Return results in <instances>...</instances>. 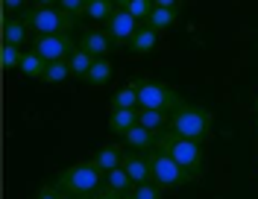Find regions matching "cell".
<instances>
[{
  "instance_id": "obj_1",
  "label": "cell",
  "mask_w": 258,
  "mask_h": 199,
  "mask_svg": "<svg viewBox=\"0 0 258 199\" xmlns=\"http://www.w3.org/2000/svg\"><path fill=\"white\" fill-rule=\"evenodd\" d=\"M53 184L62 190L64 196H74V199H82V196H94L97 190L106 184V173L97 170L94 161H80V164H71L56 173Z\"/></svg>"
},
{
  "instance_id": "obj_2",
  "label": "cell",
  "mask_w": 258,
  "mask_h": 199,
  "mask_svg": "<svg viewBox=\"0 0 258 199\" xmlns=\"http://www.w3.org/2000/svg\"><path fill=\"white\" fill-rule=\"evenodd\" d=\"M156 149H161L164 155H170L185 173H191L194 179L203 176V144L188 141V138H182L173 129H164L159 135V141H156Z\"/></svg>"
},
{
  "instance_id": "obj_3",
  "label": "cell",
  "mask_w": 258,
  "mask_h": 199,
  "mask_svg": "<svg viewBox=\"0 0 258 199\" xmlns=\"http://www.w3.org/2000/svg\"><path fill=\"white\" fill-rule=\"evenodd\" d=\"M211 126H214V115L203 106H194V103H182L170 115V129L188 141H197V144H206L211 138Z\"/></svg>"
},
{
  "instance_id": "obj_4",
  "label": "cell",
  "mask_w": 258,
  "mask_h": 199,
  "mask_svg": "<svg viewBox=\"0 0 258 199\" xmlns=\"http://www.w3.org/2000/svg\"><path fill=\"white\" fill-rule=\"evenodd\" d=\"M21 18H24V24L30 27L32 38H35V35L74 33V27H77V18L68 15L64 9H56V6H30Z\"/></svg>"
},
{
  "instance_id": "obj_5",
  "label": "cell",
  "mask_w": 258,
  "mask_h": 199,
  "mask_svg": "<svg viewBox=\"0 0 258 199\" xmlns=\"http://www.w3.org/2000/svg\"><path fill=\"white\" fill-rule=\"evenodd\" d=\"M147 161H150V182L156 184V187H161V190H173V187L197 182L191 173H185V170H182L170 155H164L161 149H150V152H147Z\"/></svg>"
},
{
  "instance_id": "obj_6",
  "label": "cell",
  "mask_w": 258,
  "mask_h": 199,
  "mask_svg": "<svg viewBox=\"0 0 258 199\" xmlns=\"http://www.w3.org/2000/svg\"><path fill=\"white\" fill-rule=\"evenodd\" d=\"M132 85L138 88V99H141V109H159V112H167L173 115L185 99L179 97L176 91L167 82H159V79H147V76H138L132 79Z\"/></svg>"
},
{
  "instance_id": "obj_7",
  "label": "cell",
  "mask_w": 258,
  "mask_h": 199,
  "mask_svg": "<svg viewBox=\"0 0 258 199\" xmlns=\"http://www.w3.org/2000/svg\"><path fill=\"white\" fill-rule=\"evenodd\" d=\"M80 47L77 38H71V33L59 35H35L32 38V50L44 59V62H68L71 53Z\"/></svg>"
},
{
  "instance_id": "obj_8",
  "label": "cell",
  "mask_w": 258,
  "mask_h": 199,
  "mask_svg": "<svg viewBox=\"0 0 258 199\" xmlns=\"http://www.w3.org/2000/svg\"><path fill=\"white\" fill-rule=\"evenodd\" d=\"M138 27H141V24L129 15L126 9H120V6H117V9H114V15L106 21V33H109V38H112L114 47H126L129 38L135 35Z\"/></svg>"
},
{
  "instance_id": "obj_9",
  "label": "cell",
  "mask_w": 258,
  "mask_h": 199,
  "mask_svg": "<svg viewBox=\"0 0 258 199\" xmlns=\"http://www.w3.org/2000/svg\"><path fill=\"white\" fill-rule=\"evenodd\" d=\"M123 170L129 173V179L138 184H147L150 182V161H147V152H135V149H126L123 152Z\"/></svg>"
},
{
  "instance_id": "obj_10",
  "label": "cell",
  "mask_w": 258,
  "mask_h": 199,
  "mask_svg": "<svg viewBox=\"0 0 258 199\" xmlns=\"http://www.w3.org/2000/svg\"><path fill=\"white\" fill-rule=\"evenodd\" d=\"M80 47L85 50L88 56H94V59H106L114 44H112V38H109L106 30H88V33L80 38Z\"/></svg>"
},
{
  "instance_id": "obj_11",
  "label": "cell",
  "mask_w": 258,
  "mask_h": 199,
  "mask_svg": "<svg viewBox=\"0 0 258 199\" xmlns=\"http://www.w3.org/2000/svg\"><path fill=\"white\" fill-rule=\"evenodd\" d=\"M123 152H126V147H120V144H106V147H100L94 155H91V161H94L97 170L109 173V170L123 164Z\"/></svg>"
},
{
  "instance_id": "obj_12",
  "label": "cell",
  "mask_w": 258,
  "mask_h": 199,
  "mask_svg": "<svg viewBox=\"0 0 258 199\" xmlns=\"http://www.w3.org/2000/svg\"><path fill=\"white\" fill-rule=\"evenodd\" d=\"M27 41H32L30 27L24 24V18H6L3 21V44H15V47H24Z\"/></svg>"
},
{
  "instance_id": "obj_13",
  "label": "cell",
  "mask_w": 258,
  "mask_h": 199,
  "mask_svg": "<svg viewBox=\"0 0 258 199\" xmlns=\"http://www.w3.org/2000/svg\"><path fill=\"white\" fill-rule=\"evenodd\" d=\"M156 141H159V135L144 129V126H135V129H129L123 135V144L129 149H135V152H150V149H156Z\"/></svg>"
},
{
  "instance_id": "obj_14",
  "label": "cell",
  "mask_w": 258,
  "mask_h": 199,
  "mask_svg": "<svg viewBox=\"0 0 258 199\" xmlns=\"http://www.w3.org/2000/svg\"><path fill=\"white\" fill-rule=\"evenodd\" d=\"M156 44H159V33L153 30V27H147V24H141L138 30H135V35L129 38V44L126 47L132 50V53H153L156 50Z\"/></svg>"
},
{
  "instance_id": "obj_15",
  "label": "cell",
  "mask_w": 258,
  "mask_h": 199,
  "mask_svg": "<svg viewBox=\"0 0 258 199\" xmlns=\"http://www.w3.org/2000/svg\"><path fill=\"white\" fill-rule=\"evenodd\" d=\"M138 126L161 135L164 129H170V115L167 112H159V109H138Z\"/></svg>"
},
{
  "instance_id": "obj_16",
  "label": "cell",
  "mask_w": 258,
  "mask_h": 199,
  "mask_svg": "<svg viewBox=\"0 0 258 199\" xmlns=\"http://www.w3.org/2000/svg\"><path fill=\"white\" fill-rule=\"evenodd\" d=\"M135 126H138V109H114L109 115V129L117 135H126Z\"/></svg>"
},
{
  "instance_id": "obj_17",
  "label": "cell",
  "mask_w": 258,
  "mask_h": 199,
  "mask_svg": "<svg viewBox=\"0 0 258 199\" xmlns=\"http://www.w3.org/2000/svg\"><path fill=\"white\" fill-rule=\"evenodd\" d=\"M112 73H114V67H112L109 59H94V65H91V70L85 73L82 82L91 85V88H100V85H106L109 79H112Z\"/></svg>"
},
{
  "instance_id": "obj_18",
  "label": "cell",
  "mask_w": 258,
  "mask_h": 199,
  "mask_svg": "<svg viewBox=\"0 0 258 199\" xmlns=\"http://www.w3.org/2000/svg\"><path fill=\"white\" fill-rule=\"evenodd\" d=\"M106 187H112L114 193H120V196H129L135 190V182L129 179V173L123 167H114V170L106 173Z\"/></svg>"
},
{
  "instance_id": "obj_19",
  "label": "cell",
  "mask_w": 258,
  "mask_h": 199,
  "mask_svg": "<svg viewBox=\"0 0 258 199\" xmlns=\"http://www.w3.org/2000/svg\"><path fill=\"white\" fill-rule=\"evenodd\" d=\"M44 67L47 62L35 53V50H24V59H21V73L30 76V79H44Z\"/></svg>"
},
{
  "instance_id": "obj_20",
  "label": "cell",
  "mask_w": 258,
  "mask_h": 199,
  "mask_svg": "<svg viewBox=\"0 0 258 199\" xmlns=\"http://www.w3.org/2000/svg\"><path fill=\"white\" fill-rule=\"evenodd\" d=\"M176 18H179V9H161V6H156L153 15L147 18L144 24L147 27H153L156 33H164V30H170V27L176 24Z\"/></svg>"
},
{
  "instance_id": "obj_21",
  "label": "cell",
  "mask_w": 258,
  "mask_h": 199,
  "mask_svg": "<svg viewBox=\"0 0 258 199\" xmlns=\"http://www.w3.org/2000/svg\"><path fill=\"white\" fill-rule=\"evenodd\" d=\"M68 65H71V76H74V79H85V73H88L91 65H94V56H88L82 47H77L74 53H71Z\"/></svg>"
},
{
  "instance_id": "obj_22",
  "label": "cell",
  "mask_w": 258,
  "mask_h": 199,
  "mask_svg": "<svg viewBox=\"0 0 258 199\" xmlns=\"http://www.w3.org/2000/svg\"><path fill=\"white\" fill-rule=\"evenodd\" d=\"M141 106V99H138V88L129 82L123 85L120 91H114V97H112V112L114 109H138Z\"/></svg>"
},
{
  "instance_id": "obj_23",
  "label": "cell",
  "mask_w": 258,
  "mask_h": 199,
  "mask_svg": "<svg viewBox=\"0 0 258 199\" xmlns=\"http://www.w3.org/2000/svg\"><path fill=\"white\" fill-rule=\"evenodd\" d=\"M117 9L114 0H88V9H85V18H94V21H109Z\"/></svg>"
},
{
  "instance_id": "obj_24",
  "label": "cell",
  "mask_w": 258,
  "mask_h": 199,
  "mask_svg": "<svg viewBox=\"0 0 258 199\" xmlns=\"http://www.w3.org/2000/svg\"><path fill=\"white\" fill-rule=\"evenodd\" d=\"M71 76V65L68 62H47L44 67V82L47 85H59Z\"/></svg>"
},
{
  "instance_id": "obj_25",
  "label": "cell",
  "mask_w": 258,
  "mask_h": 199,
  "mask_svg": "<svg viewBox=\"0 0 258 199\" xmlns=\"http://www.w3.org/2000/svg\"><path fill=\"white\" fill-rule=\"evenodd\" d=\"M123 9H126L129 15H132L135 21H138V24H144L147 18L153 15V9H156V3H153V0H129V3L123 6Z\"/></svg>"
},
{
  "instance_id": "obj_26",
  "label": "cell",
  "mask_w": 258,
  "mask_h": 199,
  "mask_svg": "<svg viewBox=\"0 0 258 199\" xmlns=\"http://www.w3.org/2000/svg\"><path fill=\"white\" fill-rule=\"evenodd\" d=\"M21 59H24V50L21 47H15V44H3V50H0V65H3V70L21 67Z\"/></svg>"
},
{
  "instance_id": "obj_27",
  "label": "cell",
  "mask_w": 258,
  "mask_h": 199,
  "mask_svg": "<svg viewBox=\"0 0 258 199\" xmlns=\"http://www.w3.org/2000/svg\"><path fill=\"white\" fill-rule=\"evenodd\" d=\"M59 9H64L68 15H74L77 21H80V18H85L88 3H85V0H59Z\"/></svg>"
},
{
  "instance_id": "obj_28",
  "label": "cell",
  "mask_w": 258,
  "mask_h": 199,
  "mask_svg": "<svg viewBox=\"0 0 258 199\" xmlns=\"http://www.w3.org/2000/svg\"><path fill=\"white\" fill-rule=\"evenodd\" d=\"M132 196H135V199H161V196H164V190L156 187L153 182H147V184H138V187L132 190Z\"/></svg>"
},
{
  "instance_id": "obj_29",
  "label": "cell",
  "mask_w": 258,
  "mask_h": 199,
  "mask_svg": "<svg viewBox=\"0 0 258 199\" xmlns=\"http://www.w3.org/2000/svg\"><path fill=\"white\" fill-rule=\"evenodd\" d=\"M35 199H64V193L50 182V184H41V187L35 190Z\"/></svg>"
},
{
  "instance_id": "obj_30",
  "label": "cell",
  "mask_w": 258,
  "mask_h": 199,
  "mask_svg": "<svg viewBox=\"0 0 258 199\" xmlns=\"http://www.w3.org/2000/svg\"><path fill=\"white\" fill-rule=\"evenodd\" d=\"M27 9H30L27 0H3V12H9V15H12V12H21V15H24Z\"/></svg>"
},
{
  "instance_id": "obj_31",
  "label": "cell",
  "mask_w": 258,
  "mask_h": 199,
  "mask_svg": "<svg viewBox=\"0 0 258 199\" xmlns=\"http://www.w3.org/2000/svg\"><path fill=\"white\" fill-rule=\"evenodd\" d=\"M94 199H123V196H120V193H114L112 187H106V184H103V187L94 193Z\"/></svg>"
},
{
  "instance_id": "obj_32",
  "label": "cell",
  "mask_w": 258,
  "mask_h": 199,
  "mask_svg": "<svg viewBox=\"0 0 258 199\" xmlns=\"http://www.w3.org/2000/svg\"><path fill=\"white\" fill-rule=\"evenodd\" d=\"M153 3H156V6H161V9H179L185 0H153Z\"/></svg>"
},
{
  "instance_id": "obj_33",
  "label": "cell",
  "mask_w": 258,
  "mask_h": 199,
  "mask_svg": "<svg viewBox=\"0 0 258 199\" xmlns=\"http://www.w3.org/2000/svg\"><path fill=\"white\" fill-rule=\"evenodd\" d=\"M53 3H59V0H35V6H53Z\"/></svg>"
},
{
  "instance_id": "obj_34",
  "label": "cell",
  "mask_w": 258,
  "mask_h": 199,
  "mask_svg": "<svg viewBox=\"0 0 258 199\" xmlns=\"http://www.w3.org/2000/svg\"><path fill=\"white\" fill-rule=\"evenodd\" d=\"M114 3H117V6H120V9H123V6H126L129 0H114Z\"/></svg>"
},
{
  "instance_id": "obj_35",
  "label": "cell",
  "mask_w": 258,
  "mask_h": 199,
  "mask_svg": "<svg viewBox=\"0 0 258 199\" xmlns=\"http://www.w3.org/2000/svg\"><path fill=\"white\" fill-rule=\"evenodd\" d=\"M255 135H258V117H255Z\"/></svg>"
},
{
  "instance_id": "obj_36",
  "label": "cell",
  "mask_w": 258,
  "mask_h": 199,
  "mask_svg": "<svg viewBox=\"0 0 258 199\" xmlns=\"http://www.w3.org/2000/svg\"><path fill=\"white\" fill-rule=\"evenodd\" d=\"M123 199H135V196H132V193H129V196H123Z\"/></svg>"
},
{
  "instance_id": "obj_37",
  "label": "cell",
  "mask_w": 258,
  "mask_h": 199,
  "mask_svg": "<svg viewBox=\"0 0 258 199\" xmlns=\"http://www.w3.org/2000/svg\"><path fill=\"white\" fill-rule=\"evenodd\" d=\"M82 199H94V196H82Z\"/></svg>"
},
{
  "instance_id": "obj_38",
  "label": "cell",
  "mask_w": 258,
  "mask_h": 199,
  "mask_svg": "<svg viewBox=\"0 0 258 199\" xmlns=\"http://www.w3.org/2000/svg\"><path fill=\"white\" fill-rule=\"evenodd\" d=\"M255 109H258V97H255Z\"/></svg>"
},
{
  "instance_id": "obj_39",
  "label": "cell",
  "mask_w": 258,
  "mask_h": 199,
  "mask_svg": "<svg viewBox=\"0 0 258 199\" xmlns=\"http://www.w3.org/2000/svg\"><path fill=\"white\" fill-rule=\"evenodd\" d=\"M64 199H74V196H64Z\"/></svg>"
},
{
  "instance_id": "obj_40",
  "label": "cell",
  "mask_w": 258,
  "mask_h": 199,
  "mask_svg": "<svg viewBox=\"0 0 258 199\" xmlns=\"http://www.w3.org/2000/svg\"><path fill=\"white\" fill-rule=\"evenodd\" d=\"M85 3H88V0H85Z\"/></svg>"
}]
</instances>
